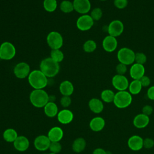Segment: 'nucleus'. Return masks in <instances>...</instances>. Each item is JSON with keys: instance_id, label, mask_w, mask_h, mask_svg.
<instances>
[{"instance_id": "17", "label": "nucleus", "mask_w": 154, "mask_h": 154, "mask_svg": "<svg viewBox=\"0 0 154 154\" xmlns=\"http://www.w3.org/2000/svg\"><path fill=\"white\" fill-rule=\"evenodd\" d=\"M128 146L131 150L138 151L143 147V139L139 135H132L128 139Z\"/></svg>"}, {"instance_id": "29", "label": "nucleus", "mask_w": 154, "mask_h": 154, "mask_svg": "<svg viewBox=\"0 0 154 154\" xmlns=\"http://www.w3.org/2000/svg\"><path fill=\"white\" fill-rule=\"evenodd\" d=\"M60 8L64 13H70L74 10L73 2L69 0H64L61 2Z\"/></svg>"}, {"instance_id": "23", "label": "nucleus", "mask_w": 154, "mask_h": 154, "mask_svg": "<svg viewBox=\"0 0 154 154\" xmlns=\"http://www.w3.org/2000/svg\"><path fill=\"white\" fill-rule=\"evenodd\" d=\"M59 90L63 96H70L73 94L74 91V87L70 81L66 80L60 84Z\"/></svg>"}, {"instance_id": "20", "label": "nucleus", "mask_w": 154, "mask_h": 154, "mask_svg": "<svg viewBox=\"0 0 154 154\" xmlns=\"http://www.w3.org/2000/svg\"><path fill=\"white\" fill-rule=\"evenodd\" d=\"M150 119L148 116L143 113L137 114L133 120V125L135 127L138 129L146 128L149 123Z\"/></svg>"}, {"instance_id": "21", "label": "nucleus", "mask_w": 154, "mask_h": 154, "mask_svg": "<svg viewBox=\"0 0 154 154\" xmlns=\"http://www.w3.org/2000/svg\"><path fill=\"white\" fill-rule=\"evenodd\" d=\"M105 125V120L101 117H95L93 118L89 123L90 128L94 132H99L102 131Z\"/></svg>"}, {"instance_id": "14", "label": "nucleus", "mask_w": 154, "mask_h": 154, "mask_svg": "<svg viewBox=\"0 0 154 154\" xmlns=\"http://www.w3.org/2000/svg\"><path fill=\"white\" fill-rule=\"evenodd\" d=\"M117 40L116 37L109 35L106 36L102 41V47L108 52H114L117 47Z\"/></svg>"}, {"instance_id": "33", "label": "nucleus", "mask_w": 154, "mask_h": 154, "mask_svg": "<svg viewBox=\"0 0 154 154\" xmlns=\"http://www.w3.org/2000/svg\"><path fill=\"white\" fill-rule=\"evenodd\" d=\"M103 15V12L101 8L99 7L94 8L92 10L90 13V16L93 19L94 21H97L100 20Z\"/></svg>"}, {"instance_id": "25", "label": "nucleus", "mask_w": 154, "mask_h": 154, "mask_svg": "<svg viewBox=\"0 0 154 154\" xmlns=\"http://www.w3.org/2000/svg\"><path fill=\"white\" fill-rule=\"evenodd\" d=\"M86 141L84 138L79 137L76 138L72 145V150L75 153H81L84 150L86 147Z\"/></svg>"}, {"instance_id": "15", "label": "nucleus", "mask_w": 154, "mask_h": 154, "mask_svg": "<svg viewBox=\"0 0 154 154\" xmlns=\"http://www.w3.org/2000/svg\"><path fill=\"white\" fill-rule=\"evenodd\" d=\"M144 73L145 68L144 65L136 63L132 64L129 70V74L133 79L139 80L142 76L144 75Z\"/></svg>"}, {"instance_id": "38", "label": "nucleus", "mask_w": 154, "mask_h": 154, "mask_svg": "<svg viewBox=\"0 0 154 154\" xmlns=\"http://www.w3.org/2000/svg\"><path fill=\"white\" fill-rule=\"evenodd\" d=\"M72 103V100L70 96H63L60 99V104L64 108L69 107Z\"/></svg>"}, {"instance_id": "34", "label": "nucleus", "mask_w": 154, "mask_h": 154, "mask_svg": "<svg viewBox=\"0 0 154 154\" xmlns=\"http://www.w3.org/2000/svg\"><path fill=\"white\" fill-rule=\"evenodd\" d=\"M51 153L58 154L62 149V146L60 142H51L49 148Z\"/></svg>"}, {"instance_id": "37", "label": "nucleus", "mask_w": 154, "mask_h": 154, "mask_svg": "<svg viewBox=\"0 0 154 154\" xmlns=\"http://www.w3.org/2000/svg\"><path fill=\"white\" fill-rule=\"evenodd\" d=\"M127 66L121 63H119L116 67V70L118 75H124L127 72Z\"/></svg>"}, {"instance_id": "22", "label": "nucleus", "mask_w": 154, "mask_h": 154, "mask_svg": "<svg viewBox=\"0 0 154 154\" xmlns=\"http://www.w3.org/2000/svg\"><path fill=\"white\" fill-rule=\"evenodd\" d=\"M88 107L93 112L99 114L103 109V103L99 99L92 98L88 102Z\"/></svg>"}, {"instance_id": "4", "label": "nucleus", "mask_w": 154, "mask_h": 154, "mask_svg": "<svg viewBox=\"0 0 154 154\" xmlns=\"http://www.w3.org/2000/svg\"><path fill=\"white\" fill-rule=\"evenodd\" d=\"M132 94L126 90L118 91L115 93L113 103L114 105L120 109L128 107L132 103Z\"/></svg>"}, {"instance_id": "2", "label": "nucleus", "mask_w": 154, "mask_h": 154, "mask_svg": "<svg viewBox=\"0 0 154 154\" xmlns=\"http://www.w3.org/2000/svg\"><path fill=\"white\" fill-rule=\"evenodd\" d=\"M40 70L47 78H53L58 73L60 65L51 57H47L42 60L40 64Z\"/></svg>"}, {"instance_id": "31", "label": "nucleus", "mask_w": 154, "mask_h": 154, "mask_svg": "<svg viewBox=\"0 0 154 154\" xmlns=\"http://www.w3.org/2000/svg\"><path fill=\"white\" fill-rule=\"evenodd\" d=\"M50 55L52 59L58 63L61 62L64 57L63 52L60 49H52Z\"/></svg>"}, {"instance_id": "12", "label": "nucleus", "mask_w": 154, "mask_h": 154, "mask_svg": "<svg viewBox=\"0 0 154 154\" xmlns=\"http://www.w3.org/2000/svg\"><path fill=\"white\" fill-rule=\"evenodd\" d=\"M51 141L47 135H38L34 140V146L38 151L43 152L49 149Z\"/></svg>"}, {"instance_id": "40", "label": "nucleus", "mask_w": 154, "mask_h": 154, "mask_svg": "<svg viewBox=\"0 0 154 154\" xmlns=\"http://www.w3.org/2000/svg\"><path fill=\"white\" fill-rule=\"evenodd\" d=\"M139 81H140L142 87H148L150 84V78L147 76H146V75H144L143 76H142L139 79Z\"/></svg>"}, {"instance_id": "3", "label": "nucleus", "mask_w": 154, "mask_h": 154, "mask_svg": "<svg viewBox=\"0 0 154 154\" xmlns=\"http://www.w3.org/2000/svg\"><path fill=\"white\" fill-rule=\"evenodd\" d=\"M31 103L36 108H43L49 101V96L43 89H34L29 94Z\"/></svg>"}, {"instance_id": "27", "label": "nucleus", "mask_w": 154, "mask_h": 154, "mask_svg": "<svg viewBox=\"0 0 154 154\" xmlns=\"http://www.w3.org/2000/svg\"><path fill=\"white\" fill-rule=\"evenodd\" d=\"M142 87H142L141 82L139 80L134 79L129 84V87H128L129 92L131 94H133V95L138 94L141 91Z\"/></svg>"}, {"instance_id": "30", "label": "nucleus", "mask_w": 154, "mask_h": 154, "mask_svg": "<svg viewBox=\"0 0 154 154\" xmlns=\"http://www.w3.org/2000/svg\"><path fill=\"white\" fill-rule=\"evenodd\" d=\"M43 8L48 12H54L57 7V0H44Z\"/></svg>"}, {"instance_id": "5", "label": "nucleus", "mask_w": 154, "mask_h": 154, "mask_svg": "<svg viewBox=\"0 0 154 154\" xmlns=\"http://www.w3.org/2000/svg\"><path fill=\"white\" fill-rule=\"evenodd\" d=\"M135 53L133 50L128 48H122L119 50L117 57L119 63L126 66L133 64L135 62Z\"/></svg>"}, {"instance_id": "26", "label": "nucleus", "mask_w": 154, "mask_h": 154, "mask_svg": "<svg viewBox=\"0 0 154 154\" xmlns=\"http://www.w3.org/2000/svg\"><path fill=\"white\" fill-rule=\"evenodd\" d=\"M4 140L7 143H13L18 137L17 131L13 128L5 129L2 134Z\"/></svg>"}, {"instance_id": "18", "label": "nucleus", "mask_w": 154, "mask_h": 154, "mask_svg": "<svg viewBox=\"0 0 154 154\" xmlns=\"http://www.w3.org/2000/svg\"><path fill=\"white\" fill-rule=\"evenodd\" d=\"M57 116L58 121L63 125H67L71 123L74 117L73 112L70 109L66 108L59 111Z\"/></svg>"}, {"instance_id": "8", "label": "nucleus", "mask_w": 154, "mask_h": 154, "mask_svg": "<svg viewBox=\"0 0 154 154\" xmlns=\"http://www.w3.org/2000/svg\"><path fill=\"white\" fill-rule=\"evenodd\" d=\"M94 25V20L87 14H82L76 20V26L78 29L82 31H86L90 29Z\"/></svg>"}, {"instance_id": "28", "label": "nucleus", "mask_w": 154, "mask_h": 154, "mask_svg": "<svg viewBox=\"0 0 154 154\" xmlns=\"http://www.w3.org/2000/svg\"><path fill=\"white\" fill-rule=\"evenodd\" d=\"M115 96L114 91L109 89H105L103 90L100 93V97L102 101L106 103L113 102Z\"/></svg>"}, {"instance_id": "13", "label": "nucleus", "mask_w": 154, "mask_h": 154, "mask_svg": "<svg viewBox=\"0 0 154 154\" xmlns=\"http://www.w3.org/2000/svg\"><path fill=\"white\" fill-rule=\"evenodd\" d=\"M74 10L81 14H87L91 9V3L89 0H73Z\"/></svg>"}, {"instance_id": "39", "label": "nucleus", "mask_w": 154, "mask_h": 154, "mask_svg": "<svg viewBox=\"0 0 154 154\" xmlns=\"http://www.w3.org/2000/svg\"><path fill=\"white\" fill-rule=\"evenodd\" d=\"M154 146V141L152 138H146L143 140V147L146 149H151Z\"/></svg>"}, {"instance_id": "9", "label": "nucleus", "mask_w": 154, "mask_h": 154, "mask_svg": "<svg viewBox=\"0 0 154 154\" xmlns=\"http://www.w3.org/2000/svg\"><path fill=\"white\" fill-rule=\"evenodd\" d=\"M124 25L120 20H114L107 26V31L109 35L117 37L120 36L123 32Z\"/></svg>"}, {"instance_id": "41", "label": "nucleus", "mask_w": 154, "mask_h": 154, "mask_svg": "<svg viewBox=\"0 0 154 154\" xmlns=\"http://www.w3.org/2000/svg\"><path fill=\"white\" fill-rule=\"evenodd\" d=\"M153 112V108L152 106L146 105L144 106L142 108V113L146 115V116H150Z\"/></svg>"}, {"instance_id": "10", "label": "nucleus", "mask_w": 154, "mask_h": 154, "mask_svg": "<svg viewBox=\"0 0 154 154\" xmlns=\"http://www.w3.org/2000/svg\"><path fill=\"white\" fill-rule=\"evenodd\" d=\"M30 72V67L25 62H20L16 64L13 69L14 75L19 79H24L28 77Z\"/></svg>"}, {"instance_id": "45", "label": "nucleus", "mask_w": 154, "mask_h": 154, "mask_svg": "<svg viewBox=\"0 0 154 154\" xmlns=\"http://www.w3.org/2000/svg\"><path fill=\"white\" fill-rule=\"evenodd\" d=\"M100 1H106V0H100Z\"/></svg>"}, {"instance_id": "7", "label": "nucleus", "mask_w": 154, "mask_h": 154, "mask_svg": "<svg viewBox=\"0 0 154 154\" xmlns=\"http://www.w3.org/2000/svg\"><path fill=\"white\" fill-rule=\"evenodd\" d=\"M47 43L51 49H60L63 45V38L58 31L50 32L46 37Z\"/></svg>"}, {"instance_id": "11", "label": "nucleus", "mask_w": 154, "mask_h": 154, "mask_svg": "<svg viewBox=\"0 0 154 154\" xmlns=\"http://www.w3.org/2000/svg\"><path fill=\"white\" fill-rule=\"evenodd\" d=\"M112 86L118 91H124L128 88L129 81L125 75H116L111 80Z\"/></svg>"}, {"instance_id": "19", "label": "nucleus", "mask_w": 154, "mask_h": 154, "mask_svg": "<svg viewBox=\"0 0 154 154\" xmlns=\"http://www.w3.org/2000/svg\"><path fill=\"white\" fill-rule=\"evenodd\" d=\"M64 132L59 126H54L49 129L48 132V137L51 142H60L63 138Z\"/></svg>"}, {"instance_id": "35", "label": "nucleus", "mask_w": 154, "mask_h": 154, "mask_svg": "<svg viewBox=\"0 0 154 154\" xmlns=\"http://www.w3.org/2000/svg\"><path fill=\"white\" fill-rule=\"evenodd\" d=\"M135 61L136 63L144 65V64L147 61V57L146 54L143 52L135 53Z\"/></svg>"}, {"instance_id": "43", "label": "nucleus", "mask_w": 154, "mask_h": 154, "mask_svg": "<svg viewBox=\"0 0 154 154\" xmlns=\"http://www.w3.org/2000/svg\"><path fill=\"white\" fill-rule=\"evenodd\" d=\"M93 154H108V152L102 148H96L93 152Z\"/></svg>"}, {"instance_id": "46", "label": "nucleus", "mask_w": 154, "mask_h": 154, "mask_svg": "<svg viewBox=\"0 0 154 154\" xmlns=\"http://www.w3.org/2000/svg\"><path fill=\"white\" fill-rule=\"evenodd\" d=\"M109 154H111V153H109Z\"/></svg>"}, {"instance_id": "1", "label": "nucleus", "mask_w": 154, "mask_h": 154, "mask_svg": "<svg viewBox=\"0 0 154 154\" xmlns=\"http://www.w3.org/2000/svg\"><path fill=\"white\" fill-rule=\"evenodd\" d=\"M28 80L34 89H43L48 84V78L40 69L32 70L28 77Z\"/></svg>"}, {"instance_id": "6", "label": "nucleus", "mask_w": 154, "mask_h": 154, "mask_svg": "<svg viewBox=\"0 0 154 154\" xmlns=\"http://www.w3.org/2000/svg\"><path fill=\"white\" fill-rule=\"evenodd\" d=\"M16 53L15 46L11 42H4L0 45V59L10 60L13 59Z\"/></svg>"}, {"instance_id": "32", "label": "nucleus", "mask_w": 154, "mask_h": 154, "mask_svg": "<svg viewBox=\"0 0 154 154\" xmlns=\"http://www.w3.org/2000/svg\"><path fill=\"white\" fill-rule=\"evenodd\" d=\"M97 48L96 43L93 40H87L83 45V49L85 52L91 53L94 52Z\"/></svg>"}, {"instance_id": "24", "label": "nucleus", "mask_w": 154, "mask_h": 154, "mask_svg": "<svg viewBox=\"0 0 154 154\" xmlns=\"http://www.w3.org/2000/svg\"><path fill=\"white\" fill-rule=\"evenodd\" d=\"M43 109L45 115L50 118L55 117L58 113V106L54 102L49 101L43 107Z\"/></svg>"}, {"instance_id": "16", "label": "nucleus", "mask_w": 154, "mask_h": 154, "mask_svg": "<svg viewBox=\"0 0 154 154\" xmlns=\"http://www.w3.org/2000/svg\"><path fill=\"white\" fill-rule=\"evenodd\" d=\"M13 146L16 150L19 152H25L29 146V141L25 136L18 135L13 142Z\"/></svg>"}, {"instance_id": "42", "label": "nucleus", "mask_w": 154, "mask_h": 154, "mask_svg": "<svg viewBox=\"0 0 154 154\" xmlns=\"http://www.w3.org/2000/svg\"><path fill=\"white\" fill-rule=\"evenodd\" d=\"M147 97L152 100H154V85L149 87L147 91Z\"/></svg>"}, {"instance_id": "44", "label": "nucleus", "mask_w": 154, "mask_h": 154, "mask_svg": "<svg viewBox=\"0 0 154 154\" xmlns=\"http://www.w3.org/2000/svg\"><path fill=\"white\" fill-rule=\"evenodd\" d=\"M48 154H56V153H48Z\"/></svg>"}, {"instance_id": "36", "label": "nucleus", "mask_w": 154, "mask_h": 154, "mask_svg": "<svg viewBox=\"0 0 154 154\" xmlns=\"http://www.w3.org/2000/svg\"><path fill=\"white\" fill-rule=\"evenodd\" d=\"M128 4V0H114V5L118 9H124Z\"/></svg>"}]
</instances>
